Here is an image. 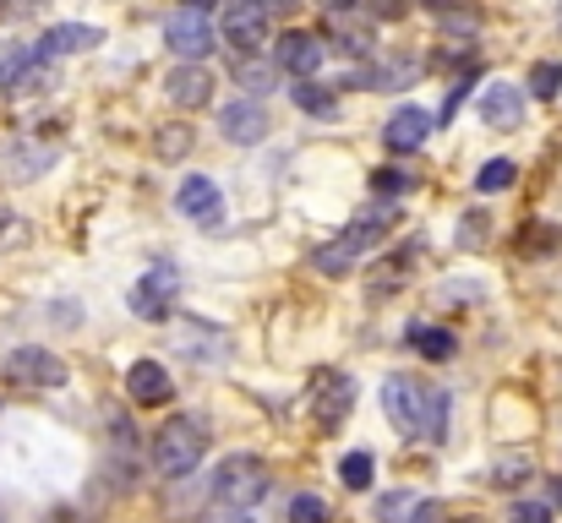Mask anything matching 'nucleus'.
<instances>
[{
    "mask_svg": "<svg viewBox=\"0 0 562 523\" xmlns=\"http://www.w3.org/2000/svg\"><path fill=\"white\" fill-rule=\"evenodd\" d=\"M382 409L398 431L420 436V442H448V387H431V382H415L404 371H393L382 382Z\"/></svg>",
    "mask_w": 562,
    "mask_h": 523,
    "instance_id": "f257e3e1",
    "label": "nucleus"
},
{
    "mask_svg": "<svg viewBox=\"0 0 562 523\" xmlns=\"http://www.w3.org/2000/svg\"><path fill=\"white\" fill-rule=\"evenodd\" d=\"M148 453H154V469H159L165 480L191 475V469L202 464V453H207V425H202V414H176V420H165Z\"/></svg>",
    "mask_w": 562,
    "mask_h": 523,
    "instance_id": "f03ea898",
    "label": "nucleus"
},
{
    "mask_svg": "<svg viewBox=\"0 0 562 523\" xmlns=\"http://www.w3.org/2000/svg\"><path fill=\"white\" fill-rule=\"evenodd\" d=\"M273 491V469L257 458V453H229L218 469H213V497L224 502V508H257L262 497Z\"/></svg>",
    "mask_w": 562,
    "mask_h": 523,
    "instance_id": "7ed1b4c3",
    "label": "nucleus"
},
{
    "mask_svg": "<svg viewBox=\"0 0 562 523\" xmlns=\"http://www.w3.org/2000/svg\"><path fill=\"white\" fill-rule=\"evenodd\" d=\"M387 224H393V213H387V207H376V213H361V218H356V224H350V229L339 235V246H317V251H312L317 273H328V278H345V273H350V268H356V262H361V257L372 251L376 240L387 235Z\"/></svg>",
    "mask_w": 562,
    "mask_h": 523,
    "instance_id": "20e7f679",
    "label": "nucleus"
},
{
    "mask_svg": "<svg viewBox=\"0 0 562 523\" xmlns=\"http://www.w3.org/2000/svg\"><path fill=\"white\" fill-rule=\"evenodd\" d=\"M176 295H181V268H176V262H159V268H148V273L132 284V317L165 322V317L176 311Z\"/></svg>",
    "mask_w": 562,
    "mask_h": 523,
    "instance_id": "39448f33",
    "label": "nucleus"
},
{
    "mask_svg": "<svg viewBox=\"0 0 562 523\" xmlns=\"http://www.w3.org/2000/svg\"><path fill=\"white\" fill-rule=\"evenodd\" d=\"M165 44H170L181 60H207V55L218 49V27L207 22L202 5H181V11L165 16Z\"/></svg>",
    "mask_w": 562,
    "mask_h": 523,
    "instance_id": "423d86ee",
    "label": "nucleus"
},
{
    "mask_svg": "<svg viewBox=\"0 0 562 523\" xmlns=\"http://www.w3.org/2000/svg\"><path fill=\"white\" fill-rule=\"evenodd\" d=\"M268 33H273L268 0H235V5L224 11V27H218V38H224L229 49H240V55H257V49L268 44Z\"/></svg>",
    "mask_w": 562,
    "mask_h": 523,
    "instance_id": "0eeeda50",
    "label": "nucleus"
},
{
    "mask_svg": "<svg viewBox=\"0 0 562 523\" xmlns=\"http://www.w3.org/2000/svg\"><path fill=\"white\" fill-rule=\"evenodd\" d=\"M0 371H5V382H11V387H60V382L71 376L60 354H49V349H33V344L11 349Z\"/></svg>",
    "mask_w": 562,
    "mask_h": 523,
    "instance_id": "6e6552de",
    "label": "nucleus"
},
{
    "mask_svg": "<svg viewBox=\"0 0 562 523\" xmlns=\"http://www.w3.org/2000/svg\"><path fill=\"white\" fill-rule=\"evenodd\" d=\"M170 349H176L181 360H191V365H229V349H235V339H229L224 328H213V322H196V317H187V322L176 328Z\"/></svg>",
    "mask_w": 562,
    "mask_h": 523,
    "instance_id": "1a4fd4ad",
    "label": "nucleus"
},
{
    "mask_svg": "<svg viewBox=\"0 0 562 523\" xmlns=\"http://www.w3.org/2000/svg\"><path fill=\"white\" fill-rule=\"evenodd\" d=\"M38 132H44V137H22V143H11V148H5V159H0V164H5L11 180H38V174L60 159V137H55L60 126H38Z\"/></svg>",
    "mask_w": 562,
    "mask_h": 523,
    "instance_id": "9d476101",
    "label": "nucleus"
},
{
    "mask_svg": "<svg viewBox=\"0 0 562 523\" xmlns=\"http://www.w3.org/2000/svg\"><path fill=\"white\" fill-rule=\"evenodd\" d=\"M176 207H181V218H191L196 229H218V224H224V191H218L213 174H187L181 191H176Z\"/></svg>",
    "mask_w": 562,
    "mask_h": 523,
    "instance_id": "9b49d317",
    "label": "nucleus"
},
{
    "mask_svg": "<svg viewBox=\"0 0 562 523\" xmlns=\"http://www.w3.org/2000/svg\"><path fill=\"white\" fill-rule=\"evenodd\" d=\"M323 60H328V44H323L317 33H306V27H295V33H284V38L273 44V66H279L284 77H317Z\"/></svg>",
    "mask_w": 562,
    "mask_h": 523,
    "instance_id": "f8f14e48",
    "label": "nucleus"
},
{
    "mask_svg": "<svg viewBox=\"0 0 562 523\" xmlns=\"http://www.w3.org/2000/svg\"><path fill=\"white\" fill-rule=\"evenodd\" d=\"M0 82H5L11 99H44L55 88V60L38 55V49H16V60H11V71Z\"/></svg>",
    "mask_w": 562,
    "mask_h": 523,
    "instance_id": "ddd939ff",
    "label": "nucleus"
},
{
    "mask_svg": "<svg viewBox=\"0 0 562 523\" xmlns=\"http://www.w3.org/2000/svg\"><path fill=\"white\" fill-rule=\"evenodd\" d=\"M431 126H437V115H431V110L404 104V110H393V115H387L382 143H387V154H420V148L431 143Z\"/></svg>",
    "mask_w": 562,
    "mask_h": 523,
    "instance_id": "4468645a",
    "label": "nucleus"
},
{
    "mask_svg": "<svg viewBox=\"0 0 562 523\" xmlns=\"http://www.w3.org/2000/svg\"><path fill=\"white\" fill-rule=\"evenodd\" d=\"M218 132H224L235 148H257V143L268 137V110H262L257 99H235V104L218 110Z\"/></svg>",
    "mask_w": 562,
    "mask_h": 523,
    "instance_id": "2eb2a0df",
    "label": "nucleus"
},
{
    "mask_svg": "<svg viewBox=\"0 0 562 523\" xmlns=\"http://www.w3.org/2000/svg\"><path fill=\"white\" fill-rule=\"evenodd\" d=\"M165 93H170L176 110H202V104L213 99V71H207L202 60H181V66L165 77Z\"/></svg>",
    "mask_w": 562,
    "mask_h": 523,
    "instance_id": "dca6fc26",
    "label": "nucleus"
},
{
    "mask_svg": "<svg viewBox=\"0 0 562 523\" xmlns=\"http://www.w3.org/2000/svg\"><path fill=\"white\" fill-rule=\"evenodd\" d=\"M126 393H132V403L154 409V403H170V398H176V382H170V371H165L159 360H137V365L126 371Z\"/></svg>",
    "mask_w": 562,
    "mask_h": 523,
    "instance_id": "f3484780",
    "label": "nucleus"
},
{
    "mask_svg": "<svg viewBox=\"0 0 562 523\" xmlns=\"http://www.w3.org/2000/svg\"><path fill=\"white\" fill-rule=\"evenodd\" d=\"M99 44H104V33H99L93 22H55V27L38 38V55L60 60V55H82V49H99Z\"/></svg>",
    "mask_w": 562,
    "mask_h": 523,
    "instance_id": "a211bd4d",
    "label": "nucleus"
},
{
    "mask_svg": "<svg viewBox=\"0 0 562 523\" xmlns=\"http://www.w3.org/2000/svg\"><path fill=\"white\" fill-rule=\"evenodd\" d=\"M481 121H486L492 132L519 126V121H525V88H514V82H492V88L481 93Z\"/></svg>",
    "mask_w": 562,
    "mask_h": 523,
    "instance_id": "6ab92c4d",
    "label": "nucleus"
},
{
    "mask_svg": "<svg viewBox=\"0 0 562 523\" xmlns=\"http://www.w3.org/2000/svg\"><path fill=\"white\" fill-rule=\"evenodd\" d=\"M404 339H409V349L420 354V360H453V349H459V339L448 333V328H431V322H409L404 328Z\"/></svg>",
    "mask_w": 562,
    "mask_h": 523,
    "instance_id": "aec40b11",
    "label": "nucleus"
},
{
    "mask_svg": "<svg viewBox=\"0 0 562 523\" xmlns=\"http://www.w3.org/2000/svg\"><path fill=\"white\" fill-rule=\"evenodd\" d=\"M350 409H356V382H350V376H334V382L317 393V425H339Z\"/></svg>",
    "mask_w": 562,
    "mask_h": 523,
    "instance_id": "412c9836",
    "label": "nucleus"
},
{
    "mask_svg": "<svg viewBox=\"0 0 562 523\" xmlns=\"http://www.w3.org/2000/svg\"><path fill=\"white\" fill-rule=\"evenodd\" d=\"M290 99H295L306 115H317V121H339V99H334V88H317L312 77H301V82L290 88Z\"/></svg>",
    "mask_w": 562,
    "mask_h": 523,
    "instance_id": "4be33fe9",
    "label": "nucleus"
},
{
    "mask_svg": "<svg viewBox=\"0 0 562 523\" xmlns=\"http://www.w3.org/2000/svg\"><path fill=\"white\" fill-rule=\"evenodd\" d=\"M409 82H415V66L409 60H382V66L361 71V88H372V93H393V88H409Z\"/></svg>",
    "mask_w": 562,
    "mask_h": 523,
    "instance_id": "5701e85b",
    "label": "nucleus"
},
{
    "mask_svg": "<svg viewBox=\"0 0 562 523\" xmlns=\"http://www.w3.org/2000/svg\"><path fill=\"white\" fill-rule=\"evenodd\" d=\"M235 77H240V88H246L251 99H262V93H273V82H279V66H262L257 55H240Z\"/></svg>",
    "mask_w": 562,
    "mask_h": 523,
    "instance_id": "b1692460",
    "label": "nucleus"
},
{
    "mask_svg": "<svg viewBox=\"0 0 562 523\" xmlns=\"http://www.w3.org/2000/svg\"><path fill=\"white\" fill-rule=\"evenodd\" d=\"M514 180H519V164H514V159H492V164H481V174H475V191L492 196V191H508Z\"/></svg>",
    "mask_w": 562,
    "mask_h": 523,
    "instance_id": "393cba45",
    "label": "nucleus"
},
{
    "mask_svg": "<svg viewBox=\"0 0 562 523\" xmlns=\"http://www.w3.org/2000/svg\"><path fill=\"white\" fill-rule=\"evenodd\" d=\"M284 523H334V513H328V502L323 497H290V508H284Z\"/></svg>",
    "mask_w": 562,
    "mask_h": 523,
    "instance_id": "a878e982",
    "label": "nucleus"
},
{
    "mask_svg": "<svg viewBox=\"0 0 562 523\" xmlns=\"http://www.w3.org/2000/svg\"><path fill=\"white\" fill-rule=\"evenodd\" d=\"M27 235H33V229H27V218H22L16 207H0V257H5V251H22V246H27Z\"/></svg>",
    "mask_w": 562,
    "mask_h": 523,
    "instance_id": "bb28decb",
    "label": "nucleus"
},
{
    "mask_svg": "<svg viewBox=\"0 0 562 523\" xmlns=\"http://www.w3.org/2000/svg\"><path fill=\"white\" fill-rule=\"evenodd\" d=\"M372 475H376L372 453H345V464H339V480H345L350 491H367V486H372Z\"/></svg>",
    "mask_w": 562,
    "mask_h": 523,
    "instance_id": "cd10ccee",
    "label": "nucleus"
},
{
    "mask_svg": "<svg viewBox=\"0 0 562 523\" xmlns=\"http://www.w3.org/2000/svg\"><path fill=\"white\" fill-rule=\"evenodd\" d=\"M530 93H536L541 104H552V99H558L562 93V66L558 60H541V66L530 71Z\"/></svg>",
    "mask_w": 562,
    "mask_h": 523,
    "instance_id": "c85d7f7f",
    "label": "nucleus"
},
{
    "mask_svg": "<svg viewBox=\"0 0 562 523\" xmlns=\"http://www.w3.org/2000/svg\"><path fill=\"white\" fill-rule=\"evenodd\" d=\"M187 148H191L187 126H159V137H154V154L159 159H187Z\"/></svg>",
    "mask_w": 562,
    "mask_h": 523,
    "instance_id": "c756f323",
    "label": "nucleus"
},
{
    "mask_svg": "<svg viewBox=\"0 0 562 523\" xmlns=\"http://www.w3.org/2000/svg\"><path fill=\"white\" fill-rule=\"evenodd\" d=\"M372 191L376 196H404V191H415V174L398 170V164H387V170L372 174Z\"/></svg>",
    "mask_w": 562,
    "mask_h": 523,
    "instance_id": "7c9ffc66",
    "label": "nucleus"
},
{
    "mask_svg": "<svg viewBox=\"0 0 562 523\" xmlns=\"http://www.w3.org/2000/svg\"><path fill=\"white\" fill-rule=\"evenodd\" d=\"M525 475H530V458L519 453V458H508V464H497V469H492V486H503V491H508V486H519Z\"/></svg>",
    "mask_w": 562,
    "mask_h": 523,
    "instance_id": "2f4dec72",
    "label": "nucleus"
},
{
    "mask_svg": "<svg viewBox=\"0 0 562 523\" xmlns=\"http://www.w3.org/2000/svg\"><path fill=\"white\" fill-rule=\"evenodd\" d=\"M508 523H552V508H547V502H514V508H508Z\"/></svg>",
    "mask_w": 562,
    "mask_h": 523,
    "instance_id": "473e14b6",
    "label": "nucleus"
},
{
    "mask_svg": "<svg viewBox=\"0 0 562 523\" xmlns=\"http://www.w3.org/2000/svg\"><path fill=\"white\" fill-rule=\"evenodd\" d=\"M409 508H415V497H382V502H376V523L409 519Z\"/></svg>",
    "mask_w": 562,
    "mask_h": 523,
    "instance_id": "72a5a7b5",
    "label": "nucleus"
},
{
    "mask_svg": "<svg viewBox=\"0 0 562 523\" xmlns=\"http://www.w3.org/2000/svg\"><path fill=\"white\" fill-rule=\"evenodd\" d=\"M196 523H251V513L246 508H218V513H202Z\"/></svg>",
    "mask_w": 562,
    "mask_h": 523,
    "instance_id": "f704fd0d",
    "label": "nucleus"
},
{
    "mask_svg": "<svg viewBox=\"0 0 562 523\" xmlns=\"http://www.w3.org/2000/svg\"><path fill=\"white\" fill-rule=\"evenodd\" d=\"M437 519H442L437 502H415V508H409V523H437Z\"/></svg>",
    "mask_w": 562,
    "mask_h": 523,
    "instance_id": "c9c22d12",
    "label": "nucleus"
},
{
    "mask_svg": "<svg viewBox=\"0 0 562 523\" xmlns=\"http://www.w3.org/2000/svg\"><path fill=\"white\" fill-rule=\"evenodd\" d=\"M44 523H88V519H82L77 508H49V513H44Z\"/></svg>",
    "mask_w": 562,
    "mask_h": 523,
    "instance_id": "e433bc0d",
    "label": "nucleus"
},
{
    "mask_svg": "<svg viewBox=\"0 0 562 523\" xmlns=\"http://www.w3.org/2000/svg\"><path fill=\"white\" fill-rule=\"evenodd\" d=\"M317 5H328V11H334V16H350V11H361V5H367V0H317Z\"/></svg>",
    "mask_w": 562,
    "mask_h": 523,
    "instance_id": "4c0bfd02",
    "label": "nucleus"
},
{
    "mask_svg": "<svg viewBox=\"0 0 562 523\" xmlns=\"http://www.w3.org/2000/svg\"><path fill=\"white\" fill-rule=\"evenodd\" d=\"M547 508H552V513L562 508V480H547Z\"/></svg>",
    "mask_w": 562,
    "mask_h": 523,
    "instance_id": "58836bf2",
    "label": "nucleus"
},
{
    "mask_svg": "<svg viewBox=\"0 0 562 523\" xmlns=\"http://www.w3.org/2000/svg\"><path fill=\"white\" fill-rule=\"evenodd\" d=\"M11 60H16V49H11V44H0V77L11 71Z\"/></svg>",
    "mask_w": 562,
    "mask_h": 523,
    "instance_id": "ea45409f",
    "label": "nucleus"
},
{
    "mask_svg": "<svg viewBox=\"0 0 562 523\" xmlns=\"http://www.w3.org/2000/svg\"><path fill=\"white\" fill-rule=\"evenodd\" d=\"M268 5H301V0H268Z\"/></svg>",
    "mask_w": 562,
    "mask_h": 523,
    "instance_id": "a19ab883",
    "label": "nucleus"
}]
</instances>
